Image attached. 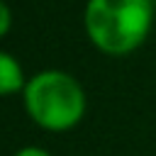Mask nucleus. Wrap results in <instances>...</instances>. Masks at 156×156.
<instances>
[{"instance_id": "2", "label": "nucleus", "mask_w": 156, "mask_h": 156, "mask_svg": "<svg viewBox=\"0 0 156 156\" xmlns=\"http://www.w3.org/2000/svg\"><path fill=\"white\" fill-rule=\"evenodd\" d=\"M24 110L46 132H68L85 115V93L78 78L66 71L46 68L27 80L22 93Z\"/></svg>"}, {"instance_id": "5", "label": "nucleus", "mask_w": 156, "mask_h": 156, "mask_svg": "<svg viewBox=\"0 0 156 156\" xmlns=\"http://www.w3.org/2000/svg\"><path fill=\"white\" fill-rule=\"evenodd\" d=\"M15 156H51V154L39 146H22L20 151H15Z\"/></svg>"}, {"instance_id": "3", "label": "nucleus", "mask_w": 156, "mask_h": 156, "mask_svg": "<svg viewBox=\"0 0 156 156\" xmlns=\"http://www.w3.org/2000/svg\"><path fill=\"white\" fill-rule=\"evenodd\" d=\"M27 80L22 76V66L15 56H10L7 51L0 54V93L2 95H15V93H24Z\"/></svg>"}, {"instance_id": "1", "label": "nucleus", "mask_w": 156, "mask_h": 156, "mask_svg": "<svg viewBox=\"0 0 156 156\" xmlns=\"http://www.w3.org/2000/svg\"><path fill=\"white\" fill-rule=\"evenodd\" d=\"M83 24L90 44L107 56L136 51L154 24V0H88Z\"/></svg>"}, {"instance_id": "4", "label": "nucleus", "mask_w": 156, "mask_h": 156, "mask_svg": "<svg viewBox=\"0 0 156 156\" xmlns=\"http://www.w3.org/2000/svg\"><path fill=\"white\" fill-rule=\"evenodd\" d=\"M7 32H10V7L2 2L0 5V34L5 37Z\"/></svg>"}]
</instances>
